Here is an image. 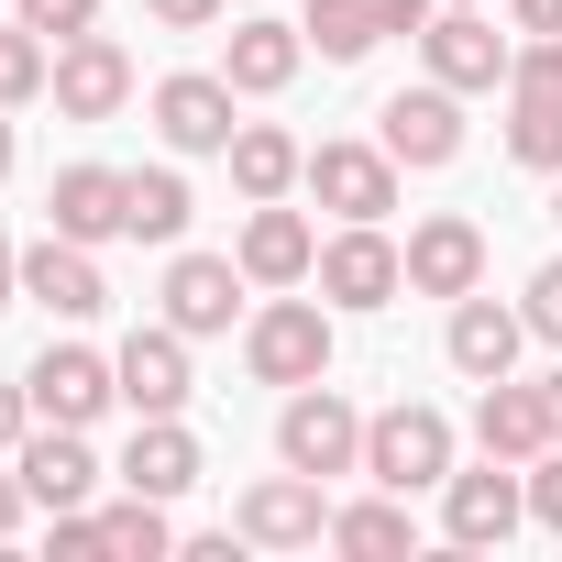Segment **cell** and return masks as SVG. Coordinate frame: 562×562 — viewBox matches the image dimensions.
Returning <instances> with one entry per match:
<instances>
[{
    "label": "cell",
    "mask_w": 562,
    "mask_h": 562,
    "mask_svg": "<svg viewBox=\"0 0 562 562\" xmlns=\"http://www.w3.org/2000/svg\"><path fill=\"white\" fill-rule=\"evenodd\" d=\"M276 463H299V474H364V408L321 375V386H288V408H276Z\"/></svg>",
    "instance_id": "6da1fadb"
},
{
    "label": "cell",
    "mask_w": 562,
    "mask_h": 562,
    "mask_svg": "<svg viewBox=\"0 0 562 562\" xmlns=\"http://www.w3.org/2000/svg\"><path fill=\"white\" fill-rule=\"evenodd\" d=\"M254 386H321L331 375V299H265L243 331Z\"/></svg>",
    "instance_id": "7a4b0ae2"
},
{
    "label": "cell",
    "mask_w": 562,
    "mask_h": 562,
    "mask_svg": "<svg viewBox=\"0 0 562 562\" xmlns=\"http://www.w3.org/2000/svg\"><path fill=\"white\" fill-rule=\"evenodd\" d=\"M507 155L562 177V34H529L507 67Z\"/></svg>",
    "instance_id": "3957f363"
},
{
    "label": "cell",
    "mask_w": 562,
    "mask_h": 562,
    "mask_svg": "<svg viewBox=\"0 0 562 562\" xmlns=\"http://www.w3.org/2000/svg\"><path fill=\"white\" fill-rule=\"evenodd\" d=\"M364 474H375V485H397V496L441 485V474H452V419H441V408H419V397L375 408V419H364Z\"/></svg>",
    "instance_id": "277c9868"
},
{
    "label": "cell",
    "mask_w": 562,
    "mask_h": 562,
    "mask_svg": "<svg viewBox=\"0 0 562 562\" xmlns=\"http://www.w3.org/2000/svg\"><path fill=\"white\" fill-rule=\"evenodd\" d=\"M23 397H34V419L89 430V419L122 397V375H111V353H89V342H45V353L23 364Z\"/></svg>",
    "instance_id": "5b68a950"
},
{
    "label": "cell",
    "mask_w": 562,
    "mask_h": 562,
    "mask_svg": "<svg viewBox=\"0 0 562 562\" xmlns=\"http://www.w3.org/2000/svg\"><path fill=\"white\" fill-rule=\"evenodd\" d=\"M232 529L243 540H265V551H310V540H331V496H321V474H254L243 485V507H232Z\"/></svg>",
    "instance_id": "8992f818"
},
{
    "label": "cell",
    "mask_w": 562,
    "mask_h": 562,
    "mask_svg": "<svg viewBox=\"0 0 562 562\" xmlns=\"http://www.w3.org/2000/svg\"><path fill=\"white\" fill-rule=\"evenodd\" d=\"M397 288H408V254H397L375 221H342V232L321 243V299H331V310H386Z\"/></svg>",
    "instance_id": "52a82bcc"
},
{
    "label": "cell",
    "mask_w": 562,
    "mask_h": 562,
    "mask_svg": "<svg viewBox=\"0 0 562 562\" xmlns=\"http://www.w3.org/2000/svg\"><path fill=\"white\" fill-rule=\"evenodd\" d=\"M419 56H430L441 89H507V67H518V45L474 12V0H452L441 23H419Z\"/></svg>",
    "instance_id": "ba28073f"
},
{
    "label": "cell",
    "mask_w": 562,
    "mask_h": 562,
    "mask_svg": "<svg viewBox=\"0 0 562 562\" xmlns=\"http://www.w3.org/2000/svg\"><path fill=\"white\" fill-rule=\"evenodd\" d=\"M375 144H386L397 166H419V177L452 166V155H463V89H441V78H430V89H397V100L375 111Z\"/></svg>",
    "instance_id": "9c48e42d"
},
{
    "label": "cell",
    "mask_w": 562,
    "mask_h": 562,
    "mask_svg": "<svg viewBox=\"0 0 562 562\" xmlns=\"http://www.w3.org/2000/svg\"><path fill=\"white\" fill-rule=\"evenodd\" d=\"M518 518H529L518 463H496V452H485V474H441V529H452V551H496Z\"/></svg>",
    "instance_id": "30bf717a"
},
{
    "label": "cell",
    "mask_w": 562,
    "mask_h": 562,
    "mask_svg": "<svg viewBox=\"0 0 562 562\" xmlns=\"http://www.w3.org/2000/svg\"><path fill=\"white\" fill-rule=\"evenodd\" d=\"M45 232L67 243H122L133 232V166H67L45 188Z\"/></svg>",
    "instance_id": "8fae6325"
},
{
    "label": "cell",
    "mask_w": 562,
    "mask_h": 562,
    "mask_svg": "<svg viewBox=\"0 0 562 562\" xmlns=\"http://www.w3.org/2000/svg\"><path fill=\"white\" fill-rule=\"evenodd\" d=\"M485 288V232L463 210H430L408 232V299H474Z\"/></svg>",
    "instance_id": "7c38bea8"
},
{
    "label": "cell",
    "mask_w": 562,
    "mask_h": 562,
    "mask_svg": "<svg viewBox=\"0 0 562 562\" xmlns=\"http://www.w3.org/2000/svg\"><path fill=\"white\" fill-rule=\"evenodd\" d=\"M45 89H56V111H67V122H111V111L133 100V56H122L111 34H67Z\"/></svg>",
    "instance_id": "4fadbf2b"
},
{
    "label": "cell",
    "mask_w": 562,
    "mask_h": 562,
    "mask_svg": "<svg viewBox=\"0 0 562 562\" xmlns=\"http://www.w3.org/2000/svg\"><path fill=\"white\" fill-rule=\"evenodd\" d=\"M232 100H243L232 78H199V67H188V78H166V89H155V133H166L177 155H232V133H243V111H232Z\"/></svg>",
    "instance_id": "5bb4252c"
},
{
    "label": "cell",
    "mask_w": 562,
    "mask_h": 562,
    "mask_svg": "<svg viewBox=\"0 0 562 562\" xmlns=\"http://www.w3.org/2000/svg\"><path fill=\"white\" fill-rule=\"evenodd\" d=\"M310 199L342 210V221H386L397 210V155L386 144H321L310 155Z\"/></svg>",
    "instance_id": "9a60e30c"
},
{
    "label": "cell",
    "mask_w": 562,
    "mask_h": 562,
    "mask_svg": "<svg viewBox=\"0 0 562 562\" xmlns=\"http://www.w3.org/2000/svg\"><path fill=\"white\" fill-rule=\"evenodd\" d=\"M111 375H122L133 419H177V408H188V331H177V321H144V331L111 353Z\"/></svg>",
    "instance_id": "2e32d148"
},
{
    "label": "cell",
    "mask_w": 562,
    "mask_h": 562,
    "mask_svg": "<svg viewBox=\"0 0 562 562\" xmlns=\"http://www.w3.org/2000/svg\"><path fill=\"white\" fill-rule=\"evenodd\" d=\"M23 299H34V310H56V321H100V310H111V288H100V243L45 232V243L23 254Z\"/></svg>",
    "instance_id": "e0dca14e"
},
{
    "label": "cell",
    "mask_w": 562,
    "mask_h": 562,
    "mask_svg": "<svg viewBox=\"0 0 562 562\" xmlns=\"http://www.w3.org/2000/svg\"><path fill=\"white\" fill-rule=\"evenodd\" d=\"M430 23V0H310V45L331 56V67H353V56H375L386 34H419Z\"/></svg>",
    "instance_id": "ac0fdd59"
},
{
    "label": "cell",
    "mask_w": 562,
    "mask_h": 562,
    "mask_svg": "<svg viewBox=\"0 0 562 562\" xmlns=\"http://www.w3.org/2000/svg\"><path fill=\"white\" fill-rule=\"evenodd\" d=\"M243 288H254L243 254H177V265H166V321H177L188 342H199V331H232Z\"/></svg>",
    "instance_id": "d6986e66"
},
{
    "label": "cell",
    "mask_w": 562,
    "mask_h": 562,
    "mask_svg": "<svg viewBox=\"0 0 562 562\" xmlns=\"http://www.w3.org/2000/svg\"><path fill=\"white\" fill-rule=\"evenodd\" d=\"M243 276H254V288H310V276H321V232H310L288 199H254V221H243Z\"/></svg>",
    "instance_id": "ffe728a7"
},
{
    "label": "cell",
    "mask_w": 562,
    "mask_h": 562,
    "mask_svg": "<svg viewBox=\"0 0 562 562\" xmlns=\"http://www.w3.org/2000/svg\"><path fill=\"white\" fill-rule=\"evenodd\" d=\"M12 463H23L34 507H89V496H100V452H89V430H56V419H34Z\"/></svg>",
    "instance_id": "44dd1931"
},
{
    "label": "cell",
    "mask_w": 562,
    "mask_h": 562,
    "mask_svg": "<svg viewBox=\"0 0 562 562\" xmlns=\"http://www.w3.org/2000/svg\"><path fill=\"white\" fill-rule=\"evenodd\" d=\"M518 342H529V310H496L485 288H474V299H452V331H441V353H452L474 386H496V375L518 364Z\"/></svg>",
    "instance_id": "7402d4cb"
},
{
    "label": "cell",
    "mask_w": 562,
    "mask_h": 562,
    "mask_svg": "<svg viewBox=\"0 0 562 562\" xmlns=\"http://www.w3.org/2000/svg\"><path fill=\"white\" fill-rule=\"evenodd\" d=\"M474 441H485L496 463H540V452H551V397L518 386V375H496V386L474 397Z\"/></svg>",
    "instance_id": "603a6c76"
},
{
    "label": "cell",
    "mask_w": 562,
    "mask_h": 562,
    "mask_svg": "<svg viewBox=\"0 0 562 562\" xmlns=\"http://www.w3.org/2000/svg\"><path fill=\"white\" fill-rule=\"evenodd\" d=\"M299 67H310V34H299V23H265V12H254V23H232V56H221V78H232L243 100H276Z\"/></svg>",
    "instance_id": "cb8c5ba5"
},
{
    "label": "cell",
    "mask_w": 562,
    "mask_h": 562,
    "mask_svg": "<svg viewBox=\"0 0 562 562\" xmlns=\"http://www.w3.org/2000/svg\"><path fill=\"white\" fill-rule=\"evenodd\" d=\"M122 485H133V496H188V485H199V441H188V419H144L133 452H122Z\"/></svg>",
    "instance_id": "d4e9b609"
},
{
    "label": "cell",
    "mask_w": 562,
    "mask_h": 562,
    "mask_svg": "<svg viewBox=\"0 0 562 562\" xmlns=\"http://www.w3.org/2000/svg\"><path fill=\"white\" fill-rule=\"evenodd\" d=\"M299 177H310L299 133H276V122H243V133H232V188H243V199H288Z\"/></svg>",
    "instance_id": "484cf974"
},
{
    "label": "cell",
    "mask_w": 562,
    "mask_h": 562,
    "mask_svg": "<svg viewBox=\"0 0 562 562\" xmlns=\"http://www.w3.org/2000/svg\"><path fill=\"white\" fill-rule=\"evenodd\" d=\"M419 540V518H408V496L386 485V496H364V507H331V551H364V562H386V551H408Z\"/></svg>",
    "instance_id": "4316f807"
},
{
    "label": "cell",
    "mask_w": 562,
    "mask_h": 562,
    "mask_svg": "<svg viewBox=\"0 0 562 562\" xmlns=\"http://www.w3.org/2000/svg\"><path fill=\"white\" fill-rule=\"evenodd\" d=\"M100 551H122V562H166V551H177L166 496H133V485H122V507H100Z\"/></svg>",
    "instance_id": "83f0119b"
},
{
    "label": "cell",
    "mask_w": 562,
    "mask_h": 562,
    "mask_svg": "<svg viewBox=\"0 0 562 562\" xmlns=\"http://www.w3.org/2000/svg\"><path fill=\"white\" fill-rule=\"evenodd\" d=\"M188 232V177L177 166H133V243H177Z\"/></svg>",
    "instance_id": "f1b7e54d"
},
{
    "label": "cell",
    "mask_w": 562,
    "mask_h": 562,
    "mask_svg": "<svg viewBox=\"0 0 562 562\" xmlns=\"http://www.w3.org/2000/svg\"><path fill=\"white\" fill-rule=\"evenodd\" d=\"M45 78H56V45H45L34 23H0V111L45 100Z\"/></svg>",
    "instance_id": "f546056e"
},
{
    "label": "cell",
    "mask_w": 562,
    "mask_h": 562,
    "mask_svg": "<svg viewBox=\"0 0 562 562\" xmlns=\"http://www.w3.org/2000/svg\"><path fill=\"white\" fill-rule=\"evenodd\" d=\"M12 23H34L45 45H67V34H100V0H12Z\"/></svg>",
    "instance_id": "4dcf8cb0"
},
{
    "label": "cell",
    "mask_w": 562,
    "mask_h": 562,
    "mask_svg": "<svg viewBox=\"0 0 562 562\" xmlns=\"http://www.w3.org/2000/svg\"><path fill=\"white\" fill-rule=\"evenodd\" d=\"M518 310H529V331H540V342H562V254L529 276V299H518Z\"/></svg>",
    "instance_id": "1f68e13d"
},
{
    "label": "cell",
    "mask_w": 562,
    "mask_h": 562,
    "mask_svg": "<svg viewBox=\"0 0 562 562\" xmlns=\"http://www.w3.org/2000/svg\"><path fill=\"white\" fill-rule=\"evenodd\" d=\"M529 518H540V529H562V441L529 463Z\"/></svg>",
    "instance_id": "d6a6232c"
},
{
    "label": "cell",
    "mask_w": 562,
    "mask_h": 562,
    "mask_svg": "<svg viewBox=\"0 0 562 562\" xmlns=\"http://www.w3.org/2000/svg\"><path fill=\"white\" fill-rule=\"evenodd\" d=\"M144 12H155V23H166V34H210V23H221V12H232V0H144Z\"/></svg>",
    "instance_id": "836d02e7"
},
{
    "label": "cell",
    "mask_w": 562,
    "mask_h": 562,
    "mask_svg": "<svg viewBox=\"0 0 562 562\" xmlns=\"http://www.w3.org/2000/svg\"><path fill=\"white\" fill-rule=\"evenodd\" d=\"M23 430H34V397H23V375H0V452H23Z\"/></svg>",
    "instance_id": "e575fe53"
},
{
    "label": "cell",
    "mask_w": 562,
    "mask_h": 562,
    "mask_svg": "<svg viewBox=\"0 0 562 562\" xmlns=\"http://www.w3.org/2000/svg\"><path fill=\"white\" fill-rule=\"evenodd\" d=\"M23 507H34V485H23V463H12V474H0V540L23 529Z\"/></svg>",
    "instance_id": "d590c367"
},
{
    "label": "cell",
    "mask_w": 562,
    "mask_h": 562,
    "mask_svg": "<svg viewBox=\"0 0 562 562\" xmlns=\"http://www.w3.org/2000/svg\"><path fill=\"white\" fill-rule=\"evenodd\" d=\"M518 12V34H562V0H507Z\"/></svg>",
    "instance_id": "8d00e7d4"
},
{
    "label": "cell",
    "mask_w": 562,
    "mask_h": 562,
    "mask_svg": "<svg viewBox=\"0 0 562 562\" xmlns=\"http://www.w3.org/2000/svg\"><path fill=\"white\" fill-rule=\"evenodd\" d=\"M12 299H23V254L0 243V310H12Z\"/></svg>",
    "instance_id": "74e56055"
},
{
    "label": "cell",
    "mask_w": 562,
    "mask_h": 562,
    "mask_svg": "<svg viewBox=\"0 0 562 562\" xmlns=\"http://www.w3.org/2000/svg\"><path fill=\"white\" fill-rule=\"evenodd\" d=\"M540 397H551V441H562V375H540Z\"/></svg>",
    "instance_id": "f35d334b"
},
{
    "label": "cell",
    "mask_w": 562,
    "mask_h": 562,
    "mask_svg": "<svg viewBox=\"0 0 562 562\" xmlns=\"http://www.w3.org/2000/svg\"><path fill=\"white\" fill-rule=\"evenodd\" d=\"M0 177H12V122H0Z\"/></svg>",
    "instance_id": "ab89813d"
},
{
    "label": "cell",
    "mask_w": 562,
    "mask_h": 562,
    "mask_svg": "<svg viewBox=\"0 0 562 562\" xmlns=\"http://www.w3.org/2000/svg\"><path fill=\"white\" fill-rule=\"evenodd\" d=\"M551 221H562V177H551Z\"/></svg>",
    "instance_id": "60d3db41"
},
{
    "label": "cell",
    "mask_w": 562,
    "mask_h": 562,
    "mask_svg": "<svg viewBox=\"0 0 562 562\" xmlns=\"http://www.w3.org/2000/svg\"><path fill=\"white\" fill-rule=\"evenodd\" d=\"M474 12H485V0H474Z\"/></svg>",
    "instance_id": "b9f144b4"
}]
</instances>
